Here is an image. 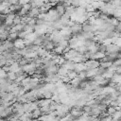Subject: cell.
I'll list each match as a JSON object with an SVG mask.
<instances>
[{
    "label": "cell",
    "mask_w": 121,
    "mask_h": 121,
    "mask_svg": "<svg viewBox=\"0 0 121 121\" xmlns=\"http://www.w3.org/2000/svg\"><path fill=\"white\" fill-rule=\"evenodd\" d=\"M6 77H7V72L4 70L3 67H0V78H6Z\"/></svg>",
    "instance_id": "cell-7"
},
{
    "label": "cell",
    "mask_w": 121,
    "mask_h": 121,
    "mask_svg": "<svg viewBox=\"0 0 121 121\" xmlns=\"http://www.w3.org/2000/svg\"><path fill=\"white\" fill-rule=\"evenodd\" d=\"M13 43H14V48H16V49H22V48L26 47L25 40L22 38H17L15 41H13Z\"/></svg>",
    "instance_id": "cell-2"
},
{
    "label": "cell",
    "mask_w": 121,
    "mask_h": 121,
    "mask_svg": "<svg viewBox=\"0 0 121 121\" xmlns=\"http://www.w3.org/2000/svg\"><path fill=\"white\" fill-rule=\"evenodd\" d=\"M18 38V33L17 32H9V35H8V39L7 40H9V41H15L16 39Z\"/></svg>",
    "instance_id": "cell-6"
},
{
    "label": "cell",
    "mask_w": 121,
    "mask_h": 121,
    "mask_svg": "<svg viewBox=\"0 0 121 121\" xmlns=\"http://www.w3.org/2000/svg\"><path fill=\"white\" fill-rule=\"evenodd\" d=\"M9 71H12V72H15V73H17L18 71L21 70V65L19 64L18 60H15L14 62L9 64Z\"/></svg>",
    "instance_id": "cell-3"
},
{
    "label": "cell",
    "mask_w": 121,
    "mask_h": 121,
    "mask_svg": "<svg viewBox=\"0 0 121 121\" xmlns=\"http://www.w3.org/2000/svg\"><path fill=\"white\" fill-rule=\"evenodd\" d=\"M7 78H8L9 80H11V81H15V79H16V78H17V74H16L15 72L9 71V72L7 73Z\"/></svg>",
    "instance_id": "cell-5"
},
{
    "label": "cell",
    "mask_w": 121,
    "mask_h": 121,
    "mask_svg": "<svg viewBox=\"0 0 121 121\" xmlns=\"http://www.w3.org/2000/svg\"><path fill=\"white\" fill-rule=\"evenodd\" d=\"M71 32H72V35H78L79 33L82 32V25L79 24V23H76L74 22L71 26Z\"/></svg>",
    "instance_id": "cell-1"
},
{
    "label": "cell",
    "mask_w": 121,
    "mask_h": 121,
    "mask_svg": "<svg viewBox=\"0 0 121 121\" xmlns=\"http://www.w3.org/2000/svg\"><path fill=\"white\" fill-rule=\"evenodd\" d=\"M55 9H56L57 12L60 14V16H61L62 14L65 13V7H64L61 3H60V2H58V4L55 6Z\"/></svg>",
    "instance_id": "cell-4"
}]
</instances>
